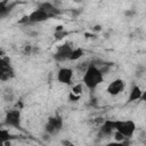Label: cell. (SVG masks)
<instances>
[{"mask_svg": "<svg viewBox=\"0 0 146 146\" xmlns=\"http://www.w3.org/2000/svg\"><path fill=\"white\" fill-rule=\"evenodd\" d=\"M104 81V74L99 70V67L91 63L88 65V67L84 70L82 75V84L86 86L88 89H96L102 82Z\"/></svg>", "mask_w": 146, "mask_h": 146, "instance_id": "obj_1", "label": "cell"}, {"mask_svg": "<svg viewBox=\"0 0 146 146\" xmlns=\"http://www.w3.org/2000/svg\"><path fill=\"white\" fill-rule=\"evenodd\" d=\"M114 129L128 139L133 136L136 131V123L132 120H114Z\"/></svg>", "mask_w": 146, "mask_h": 146, "instance_id": "obj_2", "label": "cell"}, {"mask_svg": "<svg viewBox=\"0 0 146 146\" xmlns=\"http://www.w3.org/2000/svg\"><path fill=\"white\" fill-rule=\"evenodd\" d=\"M5 123L8 127H13L16 129L21 128L22 124V113L19 108H13L7 111L6 115H5Z\"/></svg>", "mask_w": 146, "mask_h": 146, "instance_id": "obj_3", "label": "cell"}, {"mask_svg": "<svg viewBox=\"0 0 146 146\" xmlns=\"http://www.w3.org/2000/svg\"><path fill=\"white\" fill-rule=\"evenodd\" d=\"M63 128V119L59 115H52L48 119L46 125H44V130L48 135H56L57 132H59Z\"/></svg>", "mask_w": 146, "mask_h": 146, "instance_id": "obj_4", "label": "cell"}, {"mask_svg": "<svg viewBox=\"0 0 146 146\" xmlns=\"http://www.w3.org/2000/svg\"><path fill=\"white\" fill-rule=\"evenodd\" d=\"M14 70L10 65V60L7 57L0 58V80L1 81H8L11 78H14Z\"/></svg>", "mask_w": 146, "mask_h": 146, "instance_id": "obj_5", "label": "cell"}, {"mask_svg": "<svg viewBox=\"0 0 146 146\" xmlns=\"http://www.w3.org/2000/svg\"><path fill=\"white\" fill-rule=\"evenodd\" d=\"M50 16L43 11L42 9L40 8H36L34 9L32 13H30L27 15V19H29V24H35V23H42V22H46L47 19H49Z\"/></svg>", "mask_w": 146, "mask_h": 146, "instance_id": "obj_6", "label": "cell"}, {"mask_svg": "<svg viewBox=\"0 0 146 146\" xmlns=\"http://www.w3.org/2000/svg\"><path fill=\"white\" fill-rule=\"evenodd\" d=\"M72 47L68 44V43H65V44H62L57 48L56 52L54 54V58L55 60L57 62H65V60H68L70 59V55L72 52Z\"/></svg>", "mask_w": 146, "mask_h": 146, "instance_id": "obj_7", "label": "cell"}, {"mask_svg": "<svg viewBox=\"0 0 146 146\" xmlns=\"http://www.w3.org/2000/svg\"><path fill=\"white\" fill-rule=\"evenodd\" d=\"M125 88V83L122 79H115L112 82H110V84L107 86V92L111 96H117L119 94H121Z\"/></svg>", "mask_w": 146, "mask_h": 146, "instance_id": "obj_8", "label": "cell"}, {"mask_svg": "<svg viewBox=\"0 0 146 146\" xmlns=\"http://www.w3.org/2000/svg\"><path fill=\"white\" fill-rule=\"evenodd\" d=\"M73 79V70L70 67H60L57 72V80L64 84H71Z\"/></svg>", "mask_w": 146, "mask_h": 146, "instance_id": "obj_9", "label": "cell"}, {"mask_svg": "<svg viewBox=\"0 0 146 146\" xmlns=\"http://www.w3.org/2000/svg\"><path fill=\"white\" fill-rule=\"evenodd\" d=\"M115 131L114 129V120H104L100 124L99 132L103 136H111Z\"/></svg>", "mask_w": 146, "mask_h": 146, "instance_id": "obj_10", "label": "cell"}, {"mask_svg": "<svg viewBox=\"0 0 146 146\" xmlns=\"http://www.w3.org/2000/svg\"><path fill=\"white\" fill-rule=\"evenodd\" d=\"M38 8L42 9L43 11H46V13L50 16V18H51V17H55V16H57V15L59 14V9L56 8L55 5L51 3V2H42V3L39 5Z\"/></svg>", "mask_w": 146, "mask_h": 146, "instance_id": "obj_11", "label": "cell"}, {"mask_svg": "<svg viewBox=\"0 0 146 146\" xmlns=\"http://www.w3.org/2000/svg\"><path fill=\"white\" fill-rule=\"evenodd\" d=\"M143 95H144V92L140 89V87L137 86V84H135L131 88V90H130V94H129V97H128V103H132V102H136V100L141 99L143 98Z\"/></svg>", "mask_w": 146, "mask_h": 146, "instance_id": "obj_12", "label": "cell"}, {"mask_svg": "<svg viewBox=\"0 0 146 146\" xmlns=\"http://www.w3.org/2000/svg\"><path fill=\"white\" fill-rule=\"evenodd\" d=\"M15 137L9 132L8 129H5V128H0V144L1 143H7V141H10L11 139H14Z\"/></svg>", "mask_w": 146, "mask_h": 146, "instance_id": "obj_13", "label": "cell"}, {"mask_svg": "<svg viewBox=\"0 0 146 146\" xmlns=\"http://www.w3.org/2000/svg\"><path fill=\"white\" fill-rule=\"evenodd\" d=\"M13 5H10L8 1H0V17H5L9 14Z\"/></svg>", "mask_w": 146, "mask_h": 146, "instance_id": "obj_14", "label": "cell"}, {"mask_svg": "<svg viewBox=\"0 0 146 146\" xmlns=\"http://www.w3.org/2000/svg\"><path fill=\"white\" fill-rule=\"evenodd\" d=\"M83 54H84V51H83L82 48H73L68 60H78L83 56Z\"/></svg>", "mask_w": 146, "mask_h": 146, "instance_id": "obj_15", "label": "cell"}, {"mask_svg": "<svg viewBox=\"0 0 146 146\" xmlns=\"http://www.w3.org/2000/svg\"><path fill=\"white\" fill-rule=\"evenodd\" d=\"M72 94L74 95H78V96H81V92H82V83H78L75 86H73L72 88Z\"/></svg>", "mask_w": 146, "mask_h": 146, "instance_id": "obj_16", "label": "cell"}, {"mask_svg": "<svg viewBox=\"0 0 146 146\" xmlns=\"http://www.w3.org/2000/svg\"><path fill=\"white\" fill-rule=\"evenodd\" d=\"M105 146H129V144H128L127 140H124V141H112V143H108Z\"/></svg>", "mask_w": 146, "mask_h": 146, "instance_id": "obj_17", "label": "cell"}, {"mask_svg": "<svg viewBox=\"0 0 146 146\" xmlns=\"http://www.w3.org/2000/svg\"><path fill=\"white\" fill-rule=\"evenodd\" d=\"M113 136H114V137H113V138H114V141H124V140H125V138H124L121 133H119L117 131H114V132H113Z\"/></svg>", "mask_w": 146, "mask_h": 146, "instance_id": "obj_18", "label": "cell"}, {"mask_svg": "<svg viewBox=\"0 0 146 146\" xmlns=\"http://www.w3.org/2000/svg\"><path fill=\"white\" fill-rule=\"evenodd\" d=\"M68 98H70V100H72V102H76V100H79V99H80V96H78V95H74V94L70 92Z\"/></svg>", "mask_w": 146, "mask_h": 146, "instance_id": "obj_19", "label": "cell"}, {"mask_svg": "<svg viewBox=\"0 0 146 146\" xmlns=\"http://www.w3.org/2000/svg\"><path fill=\"white\" fill-rule=\"evenodd\" d=\"M92 30H94V31H99V30H102V26H99V25H96L95 27H92Z\"/></svg>", "mask_w": 146, "mask_h": 146, "instance_id": "obj_20", "label": "cell"}, {"mask_svg": "<svg viewBox=\"0 0 146 146\" xmlns=\"http://www.w3.org/2000/svg\"><path fill=\"white\" fill-rule=\"evenodd\" d=\"M0 146H10V141H7V143H1Z\"/></svg>", "mask_w": 146, "mask_h": 146, "instance_id": "obj_21", "label": "cell"}, {"mask_svg": "<svg viewBox=\"0 0 146 146\" xmlns=\"http://www.w3.org/2000/svg\"><path fill=\"white\" fill-rule=\"evenodd\" d=\"M3 55H5V51H3V49H1V48H0V58H1V57H3Z\"/></svg>", "mask_w": 146, "mask_h": 146, "instance_id": "obj_22", "label": "cell"}, {"mask_svg": "<svg viewBox=\"0 0 146 146\" xmlns=\"http://www.w3.org/2000/svg\"><path fill=\"white\" fill-rule=\"evenodd\" d=\"M67 146H75V145H74V144H72V143H70V144H68Z\"/></svg>", "mask_w": 146, "mask_h": 146, "instance_id": "obj_23", "label": "cell"}]
</instances>
